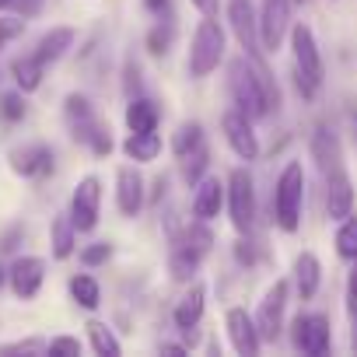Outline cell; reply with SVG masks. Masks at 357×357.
<instances>
[{
	"label": "cell",
	"instance_id": "obj_1",
	"mask_svg": "<svg viewBox=\"0 0 357 357\" xmlns=\"http://www.w3.org/2000/svg\"><path fill=\"white\" fill-rule=\"evenodd\" d=\"M228 91L238 112H245L249 119H259L270 112V105L277 109V88H270V74L263 63L249 60V56H235L228 63Z\"/></svg>",
	"mask_w": 357,
	"mask_h": 357
},
{
	"label": "cell",
	"instance_id": "obj_2",
	"mask_svg": "<svg viewBox=\"0 0 357 357\" xmlns=\"http://www.w3.org/2000/svg\"><path fill=\"white\" fill-rule=\"evenodd\" d=\"M301 204H305V172L298 161H287V168L277 178V193H273V214H277L280 231H298Z\"/></svg>",
	"mask_w": 357,
	"mask_h": 357
},
{
	"label": "cell",
	"instance_id": "obj_3",
	"mask_svg": "<svg viewBox=\"0 0 357 357\" xmlns=\"http://www.w3.org/2000/svg\"><path fill=\"white\" fill-rule=\"evenodd\" d=\"M291 53H294V77H298V91L305 98H312L322 84V56L315 46V36L308 25H294L291 29Z\"/></svg>",
	"mask_w": 357,
	"mask_h": 357
},
{
	"label": "cell",
	"instance_id": "obj_4",
	"mask_svg": "<svg viewBox=\"0 0 357 357\" xmlns=\"http://www.w3.org/2000/svg\"><path fill=\"white\" fill-rule=\"evenodd\" d=\"M225 60V32L221 25L207 15V22L197 25L193 36V50H190V74L193 77H207L218 70V63Z\"/></svg>",
	"mask_w": 357,
	"mask_h": 357
},
{
	"label": "cell",
	"instance_id": "obj_5",
	"mask_svg": "<svg viewBox=\"0 0 357 357\" xmlns=\"http://www.w3.org/2000/svg\"><path fill=\"white\" fill-rule=\"evenodd\" d=\"M228 211L235 231H249L256 221V190H252V175L245 168H235L228 175Z\"/></svg>",
	"mask_w": 357,
	"mask_h": 357
},
{
	"label": "cell",
	"instance_id": "obj_6",
	"mask_svg": "<svg viewBox=\"0 0 357 357\" xmlns=\"http://www.w3.org/2000/svg\"><path fill=\"white\" fill-rule=\"evenodd\" d=\"M291 4L294 0H263L259 4V43L266 53H277L284 36L291 32Z\"/></svg>",
	"mask_w": 357,
	"mask_h": 357
},
{
	"label": "cell",
	"instance_id": "obj_7",
	"mask_svg": "<svg viewBox=\"0 0 357 357\" xmlns=\"http://www.w3.org/2000/svg\"><path fill=\"white\" fill-rule=\"evenodd\" d=\"M98 204H102V183L98 175H84L74 197H70V221L77 231H91L98 225Z\"/></svg>",
	"mask_w": 357,
	"mask_h": 357
},
{
	"label": "cell",
	"instance_id": "obj_8",
	"mask_svg": "<svg viewBox=\"0 0 357 357\" xmlns=\"http://www.w3.org/2000/svg\"><path fill=\"white\" fill-rule=\"evenodd\" d=\"M221 126H225V140H228V147H231L242 161H256V158H259V137H256L252 119H249L245 112H238V109L225 112Z\"/></svg>",
	"mask_w": 357,
	"mask_h": 357
},
{
	"label": "cell",
	"instance_id": "obj_9",
	"mask_svg": "<svg viewBox=\"0 0 357 357\" xmlns=\"http://www.w3.org/2000/svg\"><path fill=\"white\" fill-rule=\"evenodd\" d=\"M284 308H287V280H277L263 301H259V312H256V329H259V340H277L280 329H284Z\"/></svg>",
	"mask_w": 357,
	"mask_h": 357
},
{
	"label": "cell",
	"instance_id": "obj_10",
	"mask_svg": "<svg viewBox=\"0 0 357 357\" xmlns=\"http://www.w3.org/2000/svg\"><path fill=\"white\" fill-rule=\"evenodd\" d=\"M291 340H294L298 350H305L312 357L326 354L329 350V340H333L329 336V319L326 315H298L291 322Z\"/></svg>",
	"mask_w": 357,
	"mask_h": 357
},
{
	"label": "cell",
	"instance_id": "obj_11",
	"mask_svg": "<svg viewBox=\"0 0 357 357\" xmlns=\"http://www.w3.org/2000/svg\"><path fill=\"white\" fill-rule=\"evenodd\" d=\"M43 280H46V263H43L39 256H18V259L11 263V270H8L11 291H15L18 298H25V301L39 294Z\"/></svg>",
	"mask_w": 357,
	"mask_h": 357
},
{
	"label": "cell",
	"instance_id": "obj_12",
	"mask_svg": "<svg viewBox=\"0 0 357 357\" xmlns=\"http://www.w3.org/2000/svg\"><path fill=\"white\" fill-rule=\"evenodd\" d=\"M225 326H228V340L235 347V354L242 357H256L259 354V329H256V319L245 312V308H228L225 315Z\"/></svg>",
	"mask_w": 357,
	"mask_h": 357
},
{
	"label": "cell",
	"instance_id": "obj_13",
	"mask_svg": "<svg viewBox=\"0 0 357 357\" xmlns=\"http://www.w3.org/2000/svg\"><path fill=\"white\" fill-rule=\"evenodd\" d=\"M326 211H329V221H343L354 214V186L343 165L326 172Z\"/></svg>",
	"mask_w": 357,
	"mask_h": 357
},
{
	"label": "cell",
	"instance_id": "obj_14",
	"mask_svg": "<svg viewBox=\"0 0 357 357\" xmlns=\"http://www.w3.org/2000/svg\"><path fill=\"white\" fill-rule=\"evenodd\" d=\"M116 207L126 218H133L144 207V178H140V172L133 165H123L116 172Z\"/></svg>",
	"mask_w": 357,
	"mask_h": 357
},
{
	"label": "cell",
	"instance_id": "obj_15",
	"mask_svg": "<svg viewBox=\"0 0 357 357\" xmlns=\"http://www.w3.org/2000/svg\"><path fill=\"white\" fill-rule=\"evenodd\" d=\"M228 18H231V29H235V36H238V43H242L245 56L259 63V53H256V50H259V46H256V39H259V22L252 18L249 0H231Z\"/></svg>",
	"mask_w": 357,
	"mask_h": 357
},
{
	"label": "cell",
	"instance_id": "obj_16",
	"mask_svg": "<svg viewBox=\"0 0 357 357\" xmlns=\"http://www.w3.org/2000/svg\"><path fill=\"white\" fill-rule=\"evenodd\" d=\"M225 183L218 175H207V178H200L197 183V197H193V214H197V221H211V218H218V211L225 207Z\"/></svg>",
	"mask_w": 357,
	"mask_h": 357
},
{
	"label": "cell",
	"instance_id": "obj_17",
	"mask_svg": "<svg viewBox=\"0 0 357 357\" xmlns=\"http://www.w3.org/2000/svg\"><path fill=\"white\" fill-rule=\"evenodd\" d=\"M11 168L18 172V175H46V172H53V151L46 147V144H25V147H18L15 154H11Z\"/></svg>",
	"mask_w": 357,
	"mask_h": 357
},
{
	"label": "cell",
	"instance_id": "obj_18",
	"mask_svg": "<svg viewBox=\"0 0 357 357\" xmlns=\"http://www.w3.org/2000/svg\"><path fill=\"white\" fill-rule=\"evenodd\" d=\"M204 305H207V291H204V284H193L183 298H178V305L172 312L175 326L178 329H193L200 322V315H204Z\"/></svg>",
	"mask_w": 357,
	"mask_h": 357
},
{
	"label": "cell",
	"instance_id": "obj_19",
	"mask_svg": "<svg viewBox=\"0 0 357 357\" xmlns=\"http://www.w3.org/2000/svg\"><path fill=\"white\" fill-rule=\"evenodd\" d=\"M312 158L319 161L322 172H333V168L343 165V151H340V140H336L333 130H326V126L315 130V137H312Z\"/></svg>",
	"mask_w": 357,
	"mask_h": 357
},
{
	"label": "cell",
	"instance_id": "obj_20",
	"mask_svg": "<svg viewBox=\"0 0 357 357\" xmlns=\"http://www.w3.org/2000/svg\"><path fill=\"white\" fill-rule=\"evenodd\" d=\"M70 43H74V29H50L43 39H39V46H36V60L46 67V63H53V60H60L67 50H70Z\"/></svg>",
	"mask_w": 357,
	"mask_h": 357
},
{
	"label": "cell",
	"instance_id": "obj_21",
	"mask_svg": "<svg viewBox=\"0 0 357 357\" xmlns=\"http://www.w3.org/2000/svg\"><path fill=\"white\" fill-rule=\"evenodd\" d=\"M319 280H322V266H319V259H315L312 252H301V256L294 259V284H298V294H301L305 301L315 298Z\"/></svg>",
	"mask_w": 357,
	"mask_h": 357
},
{
	"label": "cell",
	"instance_id": "obj_22",
	"mask_svg": "<svg viewBox=\"0 0 357 357\" xmlns=\"http://www.w3.org/2000/svg\"><path fill=\"white\" fill-rule=\"evenodd\" d=\"M123 154L130 161H154L161 154V137L154 130H144V133H130L123 140Z\"/></svg>",
	"mask_w": 357,
	"mask_h": 357
},
{
	"label": "cell",
	"instance_id": "obj_23",
	"mask_svg": "<svg viewBox=\"0 0 357 357\" xmlns=\"http://www.w3.org/2000/svg\"><path fill=\"white\" fill-rule=\"evenodd\" d=\"M126 126H130V133L154 130L158 126V105L151 98H130V105H126Z\"/></svg>",
	"mask_w": 357,
	"mask_h": 357
},
{
	"label": "cell",
	"instance_id": "obj_24",
	"mask_svg": "<svg viewBox=\"0 0 357 357\" xmlns=\"http://www.w3.org/2000/svg\"><path fill=\"white\" fill-rule=\"evenodd\" d=\"M200 252H193L190 245H183L178 242L175 249H172V259H168V273H172V280H178V284H186L193 273H197V266H200Z\"/></svg>",
	"mask_w": 357,
	"mask_h": 357
},
{
	"label": "cell",
	"instance_id": "obj_25",
	"mask_svg": "<svg viewBox=\"0 0 357 357\" xmlns=\"http://www.w3.org/2000/svg\"><path fill=\"white\" fill-rule=\"evenodd\" d=\"M11 74H15V81H18L22 91H36L43 84V63L36 56H18L11 63Z\"/></svg>",
	"mask_w": 357,
	"mask_h": 357
},
{
	"label": "cell",
	"instance_id": "obj_26",
	"mask_svg": "<svg viewBox=\"0 0 357 357\" xmlns=\"http://www.w3.org/2000/svg\"><path fill=\"white\" fill-rule=\"evenodd\" d=\"M74 238H77V228H74V221H70V214L63 218H56L53 221V256L56 259H67L70 252H74Z\"/></svg>",
	"mask_w": 357,
	"mask_h": 357
},
{
	"label": "cell",
	"instance_id": "obj_27",
	"mask_svg": "<svg viewBox=\"0 0 357 357\" xmlns=\"http://www.w3.org/2000/svg\"><path fill=\"white\" fill-rule=\"evenodd\" d=\"M70 294H74V301H77L81 308H98V305H102L98 280H95V277H88V273H77V277L70 280Z\"/></svg>",
	"mask_w": 357,
	"mask_h": 357
},
{
	"label": "cell",
	"instance_id": "obj_28",
	"mask_svg": "<svg viewBox=\"0 0 357 357\" xmlns=\"http://www.w3.org/2000/svg\"><path fill=\"white\" fill-rule=\"evenodd\" d=\"M88 336H91V347H95V354H102V357H116L123 347H119V340L112 336V329L105 326V322H98V319H91L88 326Z\"/></svg>",
	"mask_w": 357,
	"mask_h": 357
},
{
	"label": "cell",
	"instance_id": "obj_29",
	"mask_svg": "<svg viewBox=\"0 0 357 357\" xmlns=\"http://www.w3.org/2000/svg\"><path fill=\"white\" fill-rule=\"evenodd\" d=\"M204 144V126L200 123H183L175 130V137H172V151L178 154V158H186L190 151H197Z\"/></svg>",
	"mask_w": 357,
	"mask_h": 357
},
{
	"label": "cell",
	"instance_id": "obj_30",
	"mask_svg": "<svg viewBox=\"0 0 357 357\" xmlns=\"http://www.w3.org/2000/svg\"><path fill=\"white\" fill-rule=\"evenodd\" d=\"M336 252H340V259H357V218L350 214V218H343L340 221V231H336Z\"/></svg>",
	"mask_w": 357,
	"mask_h": 357
},
{
	"label": "cell",
	"instance_id": "obj_31",
	"mask_svg": "<svg viewBox=\"0 0 357 357\" xmlns=\"http://www.w3.org/2000/svg\"><path fill=\"white\" fill-rule=\"evenodd\" d=\"M183 245H190L193 252L207 256V252H211V245H214V238H211V231H207L204 225H193V228H186V235H183Z\"/></svg>",
	"mask_w": 357,
	"mask_h": 357
},
{
	"label": "cell",
	"instance_id": "obj_32",
	"mask_svg": "<svg viewBox=\"0 0 357 357\" xmlns=\"http://www.w3.org/2000/svg\"><path fill=\"white\" fill-rule=\"evenodd\" d=\"M207 147L200 144L197 151H190L186 154V165H183V172H186V183H200V175H204V168H207Z\"/></svg>",
	"mask_w": 357,
	"mask_h": 357
},
{
	"label": "cell",
	"instance_id": "obj_33",
	"mask_svg": "<svg viewBox=\"0 0 357 357\" xmlns=\"http://www.w3.org/2000/svg\"><path fill=\"white\" fill-rule=\"evenodd\" d=\"M168 43H172V29H168V25H154L151 36H147V50H151L154 56H165V53H168Z\"/></svg>",
	"mask_w": 357,
	"mask_h": 357
},
{
	"label": "cell",
	"instance_id": "obj_34",
	"mask_svg": "<svg viewBox=\"0 0 357 357\" xmlns=\"http://www.w3.org/2000/svg\"><path fill=\"white\" fill-rule=\"evenodd\" d=\"M0 116H4L8 123H18L25 116V98L22 95H4L0 98Z\"/></svg>",
	"mask_w": 357,
	"mask_h": 357
},
{
	"label": "cell",
	"instance_id": "obj_35",
	"mask_svg": "<svg viewBox=\"0 0 357 357\" xmlns=\"http://www.w3.org/2000/svg\"><path fill=\"white\" fill-rule=\"evenodd\" d=\"M112 256V245L109 242H95V245H88L84 252H81V263L84 266H98V263H105Z\"/></svg>",
	"mask_w": 357,
	"mask_h": 357
},
{
	"label": "cell",
	"instance_id": "obj_36",
	"mask_svg": "<svg viewBox=\"0 0 357 357\" xmlns=\"http://www.w3.org/2000/svg\"><path fill=\"white\" fill-rule=\"evenodd\" d=\"M43 350H50V343H43V340H22V343L0 347V354H43Z\"/></svg>",
	"mask_w": 357,
	"mask_h": 357
},
{
	"label": "cell",
	"instance_id": "obj_37",
	"mask_svg": "<svg viewBox=\"0 0 357 357\" xmlns=\"http://www.w3.org/2000/svg\"><path fill=\"white\" fill-rule=\"evenodd\" d=\"M50 354H70V357H77L81 354V343L74 336H56V340H50Z\"/></svg>",
	"mask_w": 357,
	"mask_h": 357
},
{
	"label": "cell",
	"instance_id": "obj_38",
	"mask_svg": "<svg viewBox=\"0 0 357 357\" xmlns=\"http://www.w3.org/2000/svg\"><path fill=\"white\" fill-rule=\"evenodd\" d=\"M347 308H350V315H357V259H354V270L347 280Z\"/></svg>",
	"mask_w": 357,
	"mask_h": 357
},
{
	"label": "cell",
	"instance_id": "obj_39",
	"mask_svg": "<svg viewBox=\"0 0 357 357\" xmlns=\"http://www.w3.org/2000/svg\"><path fill=\"white\" fill-rule=\"evenodd\" d=\"M22 22H0V43H4V39H15V36H22Z\"/></svg>",
	"mask_w": 357,
	"mask_h": 357
},
{
	"label": "cell",
	"instance_id": "obj_40",
	"mask_svg": "<svg viewBox=\"0 0 357 357\" xmlns=\"http://www.w3.org/2000/svg\"><path fill=\"white\" fill-rule=\"evenodd\" d=\"M235 256H238V263H252V259H256V252H252L249 242H238V245H235Z\"/></svg>",
	"mask_w": 357,
	"mask_h": 357
},
{
	"label": "cell",
	"instance_id": "obj_41",
	"mask_svg": "<svg viewBox=\"0 0 357 357\" xmlns=\"http://www.w3.org/2000/svg\"><path fill=\"white\" fill-rule=\"evenodd\" d=\"M197 4V11H204V15H214L218 11V0H193Z\"/></svg>",
	"mask_w": 357,
	"mask_h": 357
},
{
	"label": "cell",
	"instance_id": "obj_42",
	"mask_svg": "<svg viewBox=\"0 0 357 357\" xmlns=\"http://www.w3.org/2000/svg\"><path fill=\"white\" fill-rule=\"evenodd\" d=\"M161 350H165V354H186V347H178V343H165Z\"/></svg>",
	"mask_w": 357,
	"mask_h": 357
},
{
	"label": "cell",
	"instance_id": "obj_43",
	"mask_svg": "<svg viewBox=\"0 0 357 357\" xmlns=\"http://www.w3.org/2000/svg\"><path fill=\"white\" fill-rule=\"evenodd\" d=\"M144 4H147V8H151V11H161V8H165V4H168V0H144Z\"/></svg>",
	"mask_w": 357,
	"mask_h": 357
},
{
	"label": "cell",
	"instance_id": "obj_44",
	"mask_svg": "<svg viewBox=\"0 0 357 357\" xmlns=\"http://www.w3.org/2000/svg\"><path fill=\"white\" fill-rule=\"evenodd\" d=\"M354 347H357V315H354Z\"/></svg>",
	"mask_w": 357,
	"mask_h": 357
},
{
	"label": "cell",
	"instance_id": "obj_45",
	"mask_svg": "<svg viewBox=\"0 0 357 357\" xmlns=\"http://www.w3.org/2000/svg\"><path fill=\"white\" fill-rule=\"evenodd\" d=\"M8 4H15V0H0V8H8Z\"/></svg>",
	"mask_w": 357,
	"mask_h": 357
}]
</instances>
